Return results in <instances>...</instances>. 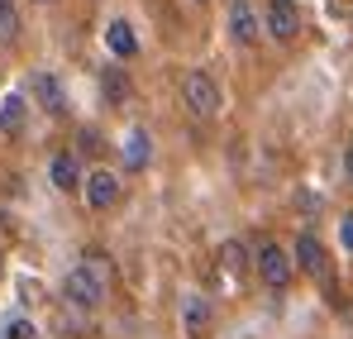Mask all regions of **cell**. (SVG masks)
I'll list each match as a JSON object with an SVG mask.
<instances>
[{
	"instance_id": "obj_8",
	"label": "cell",
	"mask_w": 353,
	"mask_h": 339,
	"mask_svg": "<svg viewBox=\"0 0 353 339\" xmlns=\"http://www.w3.org/2000/svg\"><path fill=\"white\" fill-rule=\"evenodd\" d=\"M210 320H215V311H210V301H205L201 291L181 296V335L186 339H201L205 330H210Z\"/></svg>"
},
{
	"instance_id": "obj_17",
	"label": "cell",
	"mask_w": 353,
	"mask_h": 339,
	"mask_svg": "<svg viewBox=\"0 0 353 339\" xmlns=\"http://www.w3.org/2000/svg\"><path fill=\"white\" fill-rule=\"evenodd\" d=\"M34 320H24V316H14V320H5V339H34Z\"/></svg>"
},
{
	"instance_id": "obj_20",
	"label": "cell",
	"mask_w": 353,
	"mask_h": 339,
	"mask_svg": "<svg viewBox=\"0 0 353 339\" xmlns=\"http://www.w3.org/2000/svg\"><path fill=\"white\" fill-rule=\"evenodd\" d=\"M0 5H14V0H0Z\"/></svg>"
},
{
	"instance_id": "obj_14",
	"label": "cell",
	"mask_w": 353,
	"mask_h": 339,
	"mask_svg": "<svg viewBox=\"0 0 353 339\" xmlns=\"http://www.w3.org/2000/svg\"><path fill=\"white\" fill-rule=\"evenodd\" d=\"M24 119H29V101L24 96L0 101V134H24Z\"/></svg>"
},
{
	"instance_id": "obj_1",
	"label": "cell",
	"mask_w": 353,
	"mask_h": 339,
	"mask_svg": "<svg viewBox=\"0 0 353 339\" xmlns=\"http://www.w3.org/2000/svg\"><path fill=\"white\" fill-rule=\"evenodd\" d=\"M62 296H67V306H77V311H96V306L110 296V263H105V253H86L77 268H67Z\"/></svg>"
},
{
	"instance_id": "obj_19",
	"label": "cell",
	"mask_w": 353,
	"mask_h": 339,
	"mask_svg": "<svg viewBox=\"0 0 353 339\" xmlns=\"http://www.w3.org/2000/svg\"><path fill=\"white\" fill-rule=\"evenodd\" d=\"M344 177H349V186H353V139L344 144Z\"/></svg>"
},
{
	"instance_id": "obj_5",
	"label": "cell",
	"mask_w": 353,
	"mask_h": 339,
	"mask_svg": "<svg viewBox=\"0 0 353 339\" xmlns=\"http://www.w3.org/2000/svg\"><path fill=\"white\" fill-rule=\"evenodd\" d=\"M292 263H296V273H305V278H315V282H330V253H325V244H320L315 229H301V234H296Z\"/></svg>"
},
{
	"instance_id": "obj_3",
	"label": "cell",
	"mask_w": 353,
	"mask_h": 339,
	"mask_svg": "<svg viewBox=\"0 0 353 339\" xmlns=\"http://www.w3.org/2000/svg\"><path fill=\"white\" fill-rule=\"evenodd\" d=\"M253 273H258V282L268 287V291H287L292 278H296L292 249H282L277 239H263V244L253 249Z\"/></svg>"
},
{
	"instance_id": "obj_11",
	"label": "cell",
	"mask_w": 353,
	"mask_h": 339,
	"mask_svg": "<svg viewBox=\"0 0 353 339\" xmlns=\"http://www.w3.org/2000/svg\"><path fill=\"white\" fill-rule=\"evenodd\" d=\"M220 268H225L230 278L253 273V249H248L243 239H225V244H220Z\"/></svg>"
},
{
	"instance_id": "obj_22",
	"label": "cell",
	"mask_w": 353,
	"mask_h": 339,
	"mask_svg": "<svg viewBox=\"0 0 353 339\" xmlns=\"http://www.w3.org/2000/svg\"><path fill=\"white\" fill-rule=\"evenodd\" d=\"M196 5H205V0H196Z\"/></svg>"
},
{
	"instance_id": "obj_16",
	"label": "cell",
	"mask_w": 353,
	"mask_h": 339,
	"mask_svg": "<svg viewBox=\"0 0 353 339\" xmlns=\"http://www.w3.org/2000/svg\"><path fill=\"white\" fill-rule=\"evenodd\" d=\"M19 10L14 5H0V48H10V43H19Z\"/></svg>"
},
{
	"instance_id": "obj_7",
	"label": "cell",
	"mask_w": 353,
	"mask_h": 339,
	"mask_svg": "<svg viewBox=\"0 0 353 339\" xmlns=\"http://www.w3.org/2000/svg\"><path fill=\"white\" fill-rule=\"evenodd\" d=\"M230 39H234L239 48H253V43L263 39V14H258L248 0H234V5H230Z\"/></svg>"
},
{
	"instance_id": "obj_10",
	"label": "cell",
	"mask_w": 353,
	"mask_h": 339,
	"mask_svg": "<svg viewBox=\"0 0 353 339\" xmlns=\"http://www.w3.org/2000/svg\"><path fill=\"white\" fill-rule=\"evenodd\" d=\"M81 163H77V153H53L48 158V182L58 186V191H81Z\"/></svg>"
},
{
	"instance_id": "obj_13",
	"label": "cell",
	"mask_w": 353,
	"mask_h": 339,
	"mask_svg": "<svg viewBox=\"0 0 353 339\" xmlns=\"http://www.w3.org/2000/svg\"><path fill=\"white\" fill-rule=\"evenodd\" d=\"M148 158H153L148 129H129V139H124V168H148Z\"/></svg>"
},
{
	"instance_id": "obj_21",
	"label": "cell",
	"mask_w": 353,
	"mask_h": 339,
	"mask_svg": "<svg viewBox=\"0 0 353 339\" xmlns=\"http://www.w3.org/2000/svg\"><path fill=\"white\" fill-rule=\"evenodd\" d=\"M0 273H5V263H0Z\"/></svg>"
},
{
	"instance_id": "obj_23",
	"label": "cell",
	"mask_w": 353,
	"mask_h": 339,
	"mask_svg": "<svg viewBox=\"0 0 353 339\" xmlns=\"http://www.w3.org/2000/svg\"><path fill=\"white\" fill-rule=\"evenodd\" d=\"M39 5H48V0H39Z\"/></svg>"
},
{
	"instance_id": "obj_4",
	"label": "cell",
	"mask_w": 353,
	"mask_h": 339,
	"mask_svg": "<svg viewBox=\"0 0 353 339\" xmlns=\"http://www.w3.org/2000/svg\"><path fill=\"white\" fill-rule=\"evenodd\" d=\"M301 29H305V10L296 0H268V10H263V34L268 39L292 43V39H301Z\"/></svg>"
},
{
	"instance_id": "obj_2",
	"label": "cell",
	"mask_w": 353,
	"mask_h": 339,
	"mask_svg": "<svg viewBox=\"0 0 353 339\" xmlns=\"http://www.w3.org/2000/svg\"><path fill=\"white\" fill-rule=\"evenodd\" d=\"M181 106H186V115H196V119H215L220 106H225L220 81H215L205 67H191V72L181 77Z\"/></svg>"
},
{
	"instance_id": "obj_15",
	"label": "cell",
	"mask_w": 353,
	"mask_h": 339,
	"mask_svg": "<svg viewBox=\"0 0 353 339\" xmlns=\"http://www.w3.org/2000/svg\"><path fill=\"white\" fill-rule=\"evenodd\" d=\"M101 96H105V106H124V101H129V77H124V67H105V72H101Z\"/></svg>"
},
{
	"instance_id": "obj_18",
	"label": "cell",
	"mask_w": 353,
	"mask_h": 339,
	"mask_svg": "<svg viewBox=\"0 0 353 339\" xmlns=\"http://www.w3.org/2000/svg\"><path fill=\"white\" fill-rule=\"evenodd\" d=\"M339 244H344V253H353V211L339 220Z\"/></svg>"
},
{
	"instance_id": "obj_9",
	"label": "cell",
	"mask_w": 353,
	"mask_h": 339,
	"mask_svg": "<svg viewBox=\"0 0 353 339\" xmlns=\"http://www.w3.org/2000/svg\"><path fill=\"white\" fill-rule=\"evenodd\" d=\"M29 96H34L48 115L67 110V91H62V81L53 77V72H34V77H29Z\"/></svg>"
},
{
	"instance_id": "obj_6",
	"label": "cell",
	"mask_w": 353,
	"mask_h": 339,
	"mask_svg": "<svg viewBox=\"0 0 353 339\" xmlns=\"http://www.w3.org/2000/svg\"><path fill=\"white\" fill-rule=\"evenodd\" d=\"M81 196H86L91 211H110V206H119V196H124V182L110 168H91L81 177Z\"/></svg>"
},
{
	"instance_id": "obj_12",
	"label": "cell",
	"mask_w": 353,
	"mask_h": 339,
	"mask_svg": "<svg viewBox=\"0 0 353 339\" xmlns=\"http://www.w3.org/2000/svg\"><path fill=\"white\" fill-rule=\"evenodd\" d=\"M105 48H110L115 57H134L139 53V34H134L129 19H110V24H105Z\"/></svg>"
}]
</instances>
